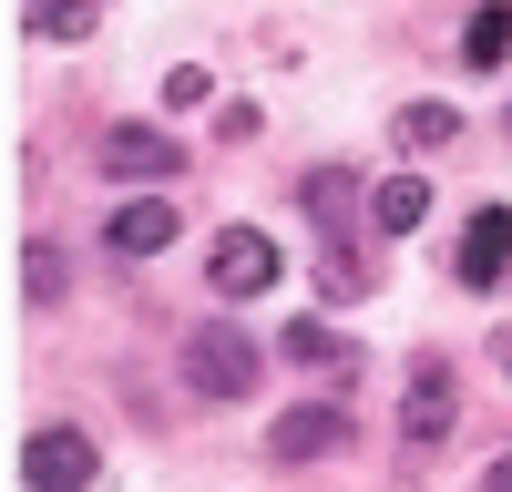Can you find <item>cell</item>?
Returning <instances> with one entry per match:
<instances>
[{
    "label": "cell",
    "instance_id": "cell-9",
    "mask_svg": "<svg viewBox=\"0 0 512 492\" xmlns=\"http://www.w3.org/2000/svg\"><path fill=\"white\" fill-rule=\"evenodd\" d=\"M369 216H379V226H390V236H410L420 216H431V175H390V185H379V195H369Z\"/></svg>",
    "mask_w": 512,
    "mask_h": 492
},
{
    "label": "cell",
    "instance_id": "cell-14",
    "mask_svg": "<svg viewBox=\"0 0 512 492\" xmlns=\"http://www.w3.org/2000/svg\"><path fill=\"white\" fill-rule=\"evenodd\" d=\"M492 359H502V380H512V328H492Z\"/></svg>",
    "mask_w": 512,
    "mask_h": 492
},
{
    "label": "cell",
    "instance_id": "cell-15",
    "mask_svg": "<svg viewBox=\"0 0 512 492\" xmlns=\"http://www.w3.org/2000/svg\"><path fill=\"white\" fill-rule=\"evenodd\" d=\"M482 492H512V462H492V472H482Z\"/></svg>",
    "mask_w": 512,
    "mask_h": 492
},
{
    "label": "cell",
    "instance_id": "cell-11",
    "mask_svg": "<svg viewBox=\"0 0 512 492\" xmlns=\"http://www.w3.org/2000/svg\"><path fill=\"white\" fill-rule=\"evenodd\" d=\"M21 21H31V31H52V41H82L103 11H93V0H21Z\"/></svg>",
    "mask_w": 512,
    "mask_h": 492
},
{
    "label": "cell",
    "instance_id": "cell-7",
    "mask_svg": "<svg viewBox=\"0 0 512 492\" xmlns=\"http://www.w3.org/2000/svg\"><path fill=\"white\" fill-rule=\"evenodd\" d=\"M103 246H113V257H164V246H175V205H123V216L103 226Z\"/></svg>",
    "mask_w": 512,
    "mask_h": 492
},
{
    "label": "cell",
    "instance_id": "cell-2",
    "mask_svg": "<svg viewBox=\"0 0 512 492\" xmlns=\"http://www.w3.org/2000/svg\"><path fill=\"white\" fill-rule=\"evenodd\" d=\"M277 267H287V257H277L256 226H226L216 246H205V287H216V298H267Z\"/></svg>",
    "mask_w": 512,
    "mask_h": 492
},
{
    "label": "cell",
    "instance_id": "cell-13",
    "mask_svg": "<svg viewBox=\"0 0 512 492\" xmlns=\"http://www.w3.org/2000/svg\"><path fill=\"white\" fill-rule=\"evenodd\" d=\"M461 52H472V62H502V52H512V11H502V0L472 21V41H461Z\"/></svg>",
    "mask_w": 512,
    "mask_h": 492
},
{
    "label": "cell",
    "instance_id": "cell-8",
    "mask_svg": "<svg viewBox=\"0 0 512 492\" xmlns=\"http://www.w3.org/2000/svg\"><path fill=\"white\" fill-rule=\"evenodd\" d=\"M103 164H113V175H175V144H164V134H144V123H113V134H103Z\"/></svg>",
    "mask_w": 512,
    "mask_h": 492
},
{
    "label": "cell",
    "instance_id": "cell-5",
    "mask_svg": "<svg viewBox=\"0 0 512 492\" xmlns=\"http://www.w3.org/2000/svg\"><path fill=\"white\" fill-rule=\"evenodd\" d=\"M451 421H461L451 369H441V359H420V369H410V400H400V431H410V441H441Z\"/></svg>",
    "mask_w": 512,
    "mask_h": 492
},
{
    "label": "cell",
    "instance_id": "cell-6",
    "mask_svg": "<svg viewBox=\"0 0 512 492\" xmlns=\"http://www.w3.org/2000/svg\"><path fill=\"white\" fill-rule=\"evenodd\" d=\"M502 267H512V216H502V205H482L472 236H461V277H472V287H502Z\"/></svg>",
    "mask_w": 512,
    "mask_h": 492
},
{
    "label": "cell",
    "instance_id": "cell-1",
    "mask_svg": "<svg viewBox=\"0 0 512 492\" xmlns=\"http://www.w3.org/2000/svg\"><path fill=\"white\" fill-rule=\"evenodd\" d=\"M256 380H267V349H256L246 328H185V390H205V400H246Z\"/></svg>",
    "mask_w": 512,
    "mask_h": 492
},
{
    "label": "cell",
    "instance_id": "cell-4",
    "mask_svg": "<svg viewBox=\"0 0 512 492\" xmlns=\"http://www.w3.org/2000/svg\"><path fill=\"white\" fill-rule=\"evenodd\" d=\"M338 441H349V410H328V400H297L287 421L267 431L277 462H318V451H338Z\"/></svg>",
    "mask_w": 512,
    "mask_h": 492
},
{
    "label": "cell",
    "instance_id": "cell-3",
    "mask_svg": "<svg viewBox=\"0 0 512 492\" xmlns=\"http://www.w3.org/2000/svg\"><path fill=\"white\" fill-rule=\"evenodd\" d=\"M93 472H103V462H93V441L62 431V421L21 441V482H31V492H93Z\"/></svg>",
    "mask_w": 512,
    "mask_h": 492
},
{
    "label": "cell",
    "instance_id": "cell-12",
    "mask_svg": "<svg viewBox=\"0 0 512 492\" xmlns=\"http://www.w3.org/2000/svg\"><path fill=\"white\" fill-rule=\"evenodd\" d=\"M287 359H318V369H328V359H359V349L338 339L328 318H297V328H287Z\"/></svg>",
    "mask_w": 512,
    "mask_h": 492
},
{
    "label": "cell",
    "instance_id": "cell-10",
    "mask_svg": "<svg viewBox=\"0 0 512 492\" xmlns=\"http://www.w3.org/2000/svg\"><path fill=\"white\" fill-rule=\"evenodd\" d=\"M390 134H400V154H441V144L461 134V113H451V103H400Z\"/></svg>",
    "mask_w": 512,
    "mask_h": 492
}]
</instances>
